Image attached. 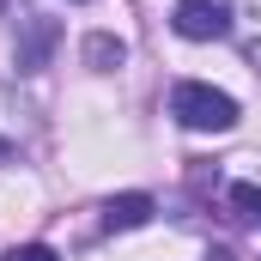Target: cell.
Wrapping results in <instances>:
<instances>
[{
    "label": "cell",
    "mask_w": 261,
    "mask_h": 261,
    "mask_svg": "<svg viewBox=\"0 0 261 261\" xmlns=\"http://www.w3.org/2000/svg\"><path fill=\"white\" fill-rule=\"evenodd\" d=\"M231 206H237V219L261 225V189H255V182H237V189H231Z\"/></svg>",
    "instance_id": "obj_6"
},
{
    "label": "cell",
    "mask_w": 261,
    "mask_h": 261,
    "mask_svg": "<svg viewBox=\"0 0 261 261\" xmlns=\"http://www.w3.org/2000/svg\"><path fill=\"white\" fill-rule=\"evenodd\" d=\"M170 24L189 43H219V37H231V6L225 0H176Z\"/></svg>",
    "instance_id": "obj_2"
},
{
    "label": "cell",
    "mask_w": 261,
    "mask_h": 261,
    "mask_svg": "<svg viewBox=\"0 0 261 261\" xmlns=\"http://www.w3.org/2000/svg\"><path fill=\"white\" fill-rule=\"evenodd\" d=\"M55 18H24V31L12 37V67L18 73H43L49 67V49H55Z\"/></svg>",
    "instance_id": "obj_3"
},
{
    "label": "cell",
    "mask_w": 261,
    "mask_h": 261,
    "mask_svg": "<svg viewBox=\"0 0 261 261\" xmlns=\"http://www.w3.org/2000/svg\"><path fill=\"white\" fill-rule=\"evenodd\" d=\"M85 61L97 67V73H116V67L128 61V43L110 37V31H91V37H85Z\"/></svg>",
    "instance_id": "obj_5"
},
{
    "label": "cell",
    "mask_w": 261,
    "mask_h": 261,
    "mask_svg": "<svg viewBox=\"0 0 261 261\" xmlns=\"http://www.w3.org/2000/svg\"><path fill=\"white\" fill-rule=\"evenodd\" d=\"M206 261H231V249H213V255H206Z\"/></svg>",
    "instance_id": "obj_8"
},
{
    "label": "cell",
    "mask_w": 261,
    "mask_h": 261,
    "mask_svg": "<svg viewBox=\"0 0 261 261\" xmlns=\"http://www.w3.org/2000/svg\"><path fill=\"white\" fill-rule=\"evenodd\" d=\"M170 116L195 134H231L237 128V97H225L206 79H176L170 85Z\"/></svg>",
    "instance_id": "obj_1"
},
{
    "label": "cell",
    "mask_w": 261,
    "mask_h": 261,
    "mask_svg": "<svg viewBox=\"0 0 261 261\" xmlns=\"http://www.w3.org/2000/svg\"><path fill=\"white\" fill-rule=\"evenodd\" d=\"M0 261H55V249L49 243H18V249H6Z\"/></svg>",
    "instance_id": "obj_7"
},
{
    "label": "cell",
    "mask_w": 261,
    "mask_h": 261,
    "mask_svg": "<svg viewBox=\"0 0 261 261\" xmlns=\"http://www.w3.org/2000/svg\"><path fill=\"white\" fill-rule=\"evenodd\" d=\"M152 219V195H110L103 200V231H140Z\"/></svg>",
    "instance_id": "obj_4"
}]
</instances>
